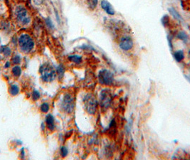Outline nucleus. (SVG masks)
<instances>
[{
	"label": "nucleus",
	"instance_id": "nucleus-1",
	"mask_svg": "<svg viewBox=\"0 0 190 160\" xmlns=\"http://www.w3.org/2000/svg\"><path fill=\"white\" fill-rule=\"evenodd\" d=\"M18 44L20 51L24 54H29L35 47L34 39L28 34H21L18 39Z\"/></svg>",
	"mask_w": 190,
	"mask_h": 160
},
{
	"label": "nucleus",
	"instance_id": "nucleus-2",
	"mask_svg": "<svg viewBox=\"0 0 190 160\" xmlns=\"http://www.w3.org/2000/svg\"><path fill=\"white\" fill-rule=\"evenodd\" d=\"M39 72L41 75V78L45 83H51L57 78L56 70H54L52 66L48 63H45L41 66Z\"/></svg>",
	"mask_w": 190,
	"mask_h": 160
},
{
	"label": "nucleus",
	"instance_id": "nucleus-3",
	"mask_svg": "<svg viewBox=\"0 0 190 160\" xmlns=\"http://www.w3.org/2000/svg\"><path fill=\"white\" fill-rule=\"evenodd\" d=\"M14 15L17 22L22 26H26L30 24L32 19L29 11L23 5H17L14 10Z\"/></svg>",
	"mask_w": 190,
	"mask_h": 160
},
{
	"label": "nucleus",
	"instance_id": "nucleus-4",
	"mask_svg": "<svg viewBox=\"0 0 190 160\" xmlns=\"http://www.w3.org/2000/svg\"><path fill=\"white\" fill-rule=\"evenodd\" d=\"M61 108L62 110L67 114L73 113L74 110V98L70 93H66L62 98L61 103Z\"/></svg>",
	"mask_w": 190,
	"mask_h": 160
},
{
	"label": "nucleus",
	"instance_id": "nucleus-5",
	"mask_svg": "<svg viewBox=\"0 0 190 160\" xmlns=\"http://www.w3.org/2000/svg\"><path fill=\"white\" fill-rule=\"evenodd\" d=\"M84 104L87 113L90 115L95 114L97 108V101L94 95L87 94L84 98Z\"/></svg>",
	"mask_w": 190,
	"mask_h": 160
},
{
	"label": "nucleus",
	"instance_id": "nucleus-6",
	"mask_svg": "<svg viewBox=\"0 0 190 160\" xmlns=\"http://www.w3.org/2000/svg\"><path fill=\"white\" fill-rule=\"evenodd\" d=\"M99 81L105 85H110L114 82V75L111 71L107 69L101 70L98 75Z\"/></svg>",
	"mask_w": 190,
	"mask_h": 160
},
{
	"label": "nucleus",
	"instance_id": "nucleus-7",
	"mask_svg": "<svg viewBox=\"0 0 190 160\" xmlns=\"http://www.w3.org/2000/svg\"><path fill=\"white\" fill-rule=\"evenodd\" d=\"M119 46H120V49H122V50L126 51H130L134 47L133 40L130 36H124V37H122L120 39V43H119Z\"/></svg>",
	"mask_w": 190,
	"mask_h": 160
},
{
	"label": "nucleus",
	"instance_id": "nucleus-8",
	"mask_svg": "<svg viewBox=\"0 0 190 160\" xmlns=\"http://www.w3.org/2000/svg\"><path fill=\"white\" fill-rule=\"evenodd\" d=\"M111 103V95L107 90H103L100 95V104L102 108H107Z\"/></svg>",
	"mask_w": 190,
	"mask_h": 160
},
{
	"label": "nucleus",
	"instance_id": "nucleus-9",
	"mask_svg": "<svg viewBox=\"0 0 190 160\" xmlns=\"http://www.w3.org/2000/svg\"><path fill=\"white\" fill-rule=\"evenodd\" d=\"M101 6L106 11V13H107L110 15H114L115 14V11L114 9L113 6L107 0H102V1H101Z\"/></svg>",
	"mask_w": 190,
	"mask_h": 160
},
{
	"label": "nucleus",
	"instance_id": "nucleus-10",
	"mask_svg": "<svg viewBox=\"0 0 190 160\" xmlns=\"http://www.w3.org/2000/svg\"><path fill=\"white\" fill-rule=\"evenodd\" d=\"M46 125H47V128L50 131L53 132L54 130H55V123H54V118L53 117L52 115L51 114H49L46 116V120H45Z\"/></svg>",
	"mask_w": 190,
	"mask_h": 160
},
{
	"label": "nucleus",
	"instance_id": "nucleus-11",
	"mask_svg": "<svg viewBox=\"0 0 190 160\" xmlns=\"http://www.w3.org/2000/svg\"><path fill=\"white\" fill-rule=\"evenodd\" d=\"M20 92V89L16 84H12L9 88V93L11 96H16Z\"/></svg>",
	"mask_w": 190,
	"mask_h": 160
},
{
	"label": "nucleus",
	"instance_id": "nucleus-12",
	"mask_svg": "<svg viewBox=\"0 0 190 160\" xmlns=\"http://www.w3.org/2000/svg\"><path fill=\"white\" fill-rule=\"evenodd\" d=\"M68 60L70 62L74 63L76 64H79L82 62V57L79 55H77V54H74V55H71L68 56Z\"/></svg>",
	"mask_w": 190,
	"mask_h": 160
},
{
	"label": "nucleus",
	"instance_id": "nucleus-13",
	"mask_svg": "<svg viewBox=\"0 0 190 160\" xmlns=\"http://www.w3.org/2000/svg\"><path fill=\"white\" fill-rule=\"evenodd\" d=\"M0 53L2 54L5 57H9L11 54V49L6 46H1L0 47Z\"/></svg>",
	"mask_w": 190,
	"mask_h": 160
},
{
	"label": "nucleus",
	"instance_id": "nucleus-14",
	"mask_svg": "<svg viewBox=\"0 0 190 160\" xmlns=\"http://www.w3.org/2000/svg\"><path fill=\"white\" fill-rule=\"evenodd\" d=\"M21 72H22V70H21V67L19 66L18 65H15L11 69V73L16 78L20 76L21 75Z\"/></svg>",
	"mask_w": 190,
	"mask_h": 160
},
{
	"label": "nucleus",
	"instance_id": "nucleus-15",
	"mask_svg": "<svg viewBox=\"0 0 190 160\" xmlns=\"http://www.w3.org/2000/svg\"><path fill=\"white\" fill-rule=\"evenodd\" d=\"M56 73H57V77H58L59 79H62L65 73V68L62 65L58 66L56 68Z\"/></svg>",
	"mask_w": 190,
	"mask_h": 160
},
{
	"label": "nucleus",
	"instance_id": "nucleus-16",
	"mask_svg": "<svg viewBox=\"0 0 190 160\" xmlns=\"http://www.w3.org/2000/svg\"><path fill=\"white\" fill-rule=\"evenodd\" d=\"M174 56L175 60H176L177 62L182 61L183 59H184V51H181V50L177 51H176L174 53Z\"/></svg>",
	"mask_w": 190,
	"mask_h": 160
},
{
	"label": "nucleus",
	"instance_id": "nucleus-17",
	"mask_svg": "<svg viewBox=\"0 0 190 160\" xmlns=\"http://www.w3.org/2000/svg\"><path fill=\"white\" fill-rule=\"evenodd\" d=\"M169 10L171 15L174 16L175 19H177V20H181V16H180V14L175 10L174 8H170Z\"/></svg>",
	"mask_w": 190,
	"mask_h": 160
},
{
	"label": "nucleus",
	"instance_id": "nucleus-18",
	"mask_svg": "<svg viewBox=\"0 0 190 160\" xmlns=\"http://www.w3.org/2000/svg\"><path fill=\"white\" fill-rule=\"evenodd\" d=\"M49 105L47 103H44L41 105L40 110L42 113H47L49 110Z\"/></svg>",
	"mask_w": 190,
	"mask_h": 160
},
{
	"label": "nucleus",
	"instance_id": "nucleus-19",
	"mask_svg": "<svg viewBox=\"0 0 190 160\" xmlns=\"http://www.w3.org/2000/svg\"><path fill=\"white\" fill-rule=\"evenodd\" d=\"M21 62V56L19 55H15L12 57L11 59V63L14 65H19Z\"/></svg>",
	"mask_w": 190,
	"mask_h": 160
},
{
	"label": "nucleus",
	"instance_id": "nucleus-20",
	"mask_svg": "<svg viewBox=\"0 0 190 160\" xmlns=\"http://www.w3.org/2000/svg\"><path fill=\"white\" fill-rule=\"evenodd\" d=\"M40 97H41L40 93H39L38 90H35L32 92V100H34V101H37V100H38L39 98H40Z\"/></svg>",
	"mask_w": 190,
	"mask_h": 160
},
{
	"label": "nucleus",
	"instance_id": "nucleus-21",
	"mask_svg": "<svg viewBox=\"0 0 190 160\" xmlns=\"http://www.w3.org/2000/svg\"><path fill=\"white\" fill-rule=\"evenodd\" d=\"M60 154H61V156L62 157H66V156H67V154H68V149H67V148L66 147H62L60 149Z\"/></svg>",
	"mask_w": 190,
	"mask_h": 160
},
{
	"label": "nucleus",
	"instance_id": "nucleus-22",
	"mask_svg": "<svg viewBox=\"0 0 190 160\" xmlns=\"http://www.w3.org/2000/svg\"><path fill=\"white\" fill-rule=\"evenodd\" d=\"M177 36L179 39H181V40L182 41H186V39H188L187 35H186V33L184 32V31H180V32H179Z\"/></svg>",
	"mask_w": 190,
	"mask_h": 160
},
{
	"label": "nucleus",
	"instance_id": "nucleus-23",
	"mask_svg": "<svg viewBox=\"0 0 190 160\" xmlns=\"http://www.w3.org/2000/svg\"><path fill=\"white\" fill-rule=\"evenodd\" d=\"M45 23H46V25H47L50 29H54V24H53L52 21L51 20L50 18H49V17L47 18V19H45Z\"/></svg>",
	"mask_w": 190,
	"mask_h": 160
},
{
	"label": "nucleus",
	"instance_id": "nucleus-24",
	"mask_svg": "<svg viewBox=\"0 0 190 160\" xmlns=\"http://www.w3.org/2000/svg\"><path fill=\"white\" fill-rule=\"evenodd\" d=\"M97 3H98V0H91L90 5L92 9H95V8L97 6Z\"/></svg>",
	"mask_w": 190,
	"mask_h": 160
},
{
	"label": "nucleus",
	"instance_id": "nucleus-25",
	"mask_svg": "<svg viewBox=\"0 0 190 160\" xmlns=\"http://www.w3.org/2000/svg\"><path fill=\"white\" fill-rule=\"evenodd\" d=\"M10 66H11V62L7 61L6 63H5V65H4V68H10Z\"/></svg>",
	"mask_w": 190,
	"mask_h": 160
},
{
	"label": "nucleus",
	"instance_id": "nucleus-26",
	"mask_svg": "<svg viewBox=\"0 0 190 160\" xmlns=\"http://www.w3.org/2000/svg\"><path fill=\"white\" fill-rule=\"evenodd\" d=\"M34 1L36 4H40L42 2V0H34Z\"/></svg>",
	"mask_w": 190,
	"mask_h": 160
},
{
	"label": "nucleus",
	"instance_id": "nucleus-27",
	"mask_svg": "<svg viewBox=\"0 0 190 160\" xmlns=\"http://www.w3.org/2000/svg\"><path fill=\"white\" fill-rule=\"evenodd\" d=\"M42 129L43 130H44V129H45V125H44V123H42Z\"/></svg>",
	"mask_w": 190,
	"mask_h": 160
}]
</instances>
